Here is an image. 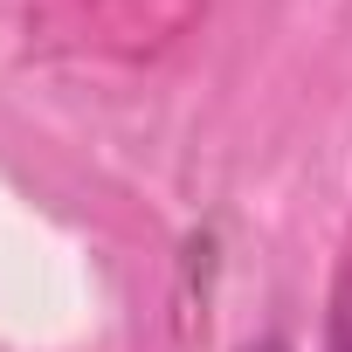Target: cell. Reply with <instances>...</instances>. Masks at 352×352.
I'll return each mask as SVG.
<instances>
[{"label": "cell", "instance_id": "6da1fadb", "mask_svg": "<svg viewBox=\"0 0 352 352\" xmlns=\"http://www.w3.org/2000/svg\"><path fill=\"white\" fill-rule=\"evenodd\" d=\"M242 352H290V345H283V338H249Z\"/></svg>", "mask_w": 352, "mask_h": 352}]
</instances>
